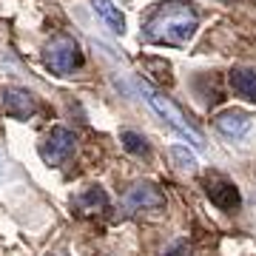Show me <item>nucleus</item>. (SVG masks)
I'll use <instances>...</instances> for the list:
<instances>
[{
  "instance_id": "nucleus-1",
  "label": "nucleus",
  "mask_w": 256,
  "mask_h": 256,
  "mask_svg": "<svg viewBox=\"0 0 256 256\" xmlns=\"http://www.w3.org/2000/svg\"><path fill=\"white\" fill-rule=\"evenodd\" d=\"M200 28V14L191 9V3L182 0H165L156 3L151 14L142 23V40L154 46L182 48L188 46Z\"/></svg>"
},
{
  "instance_id": "nucleus-2",
  "label": "nucleus",
  "mask_w": 256,
  "mask_h": 256,
  "mask_svg": "<svg viewBox=\"0 0 256 256\" xmlns=\"http://www.w3.org/2000/svg\"><path fill=\"white\" fill-rule=\"evenodd\" d=\"M140 92H142V97H146L148 106H151V108H154L156 114H160V117L168 122V126L174 128L180 137H185L194 148H205V140H202V134L194 128V122L182 114V108H180V106H174V102L168 100L162 92H156L154 86H148V82H140Z\"/></svg>"
},
{
  "instance_id": "nucleus-3",
  "label": "nucleus",
  "mask_w": 256,
  "mask_h": 256,
  "mask_svg": "<svg viewBox=\"0 0 256 256\" xmlns=\"http://www.w3.org/2000/svg\"><path fill=\"white\" fill-rule=\"evenodd\" d=\"M43 63L52 74L57 77H68L74 68H80L82 63V52L77 46V40L72 34H54L52 40L46 43V52H43Z\"/></svg>"
},
{
  "instance_id": "nucleus-4",
  "label": "nucleus",
  "mask_w": 256,
  "mask_h": 256,
  "mask_svg": "<svg viewBox=\"0 0 256 256\" xmlns=\"http://www.w3.org/2000/svg\"><path fill=\"white\" fill-rule=\"evenodd\" d=\"M74 148H77V137H74L68 128L57 126V128L48 131L46 142L40 146V156H43L48 165H63L66 160H72Z\"/></svg>"
},
{
  "instance_id": "nucleus-5",
  "label": "nucleus",
  "mask_w": 256,
  "mask_h": 256,
  "mask_svg": "<svg viewBox=\"0 0 256 256\" xmlns=\"http://www.w3.org/2000/svg\"><path fill=\"white\" fill-rule=\"evenodd\" d=\"M205 196L220 210H236L242 205L239 188L230 180H225L222 174H208V180H205Z\"/></svg>"
},
{
  "instance_id": "nucleus-6",
  "label": "nucleus",
  "mask_w": 256,
  "mask_h": 256,
  "mask_svg": "<svg viewBox=\"0 0 256 256\" xmlns=\"http://www.w3.org/2000/svg\"><path fill=\"white\" fill-rule=\"evenodd\" d=\"M214 126H216V131H220L222 137L228 140H242L250 131V126H254V120H250V114L242 108H225L216 114V120H214Z\"/></svg>"
},
{
  "instance_id": "nucleus-7",
  "label": "nucleus",
  "mask_w": 256,
  "mask_h": 256,
  "mask_svg": "<svg viewBox=\"0 0 256 256\" xmlns=\"http://www.w3.org/2000/svg\"><path fill=\"white\" fill-rule=\"evenodd\" d=\"M162 205H165L162 194L156 191L151 182H134L126 194V208L131 214H137V210H154V208H162Z\"/></svg>"
},
{
  "instance_id": "nucleus-8",
  "label": "nucleus",
  "mask_w": 256,
  "mask_h": 256,
  "mask_svg": "<svg viewBox=\"0 0 256 256\" xmlns=\"http://www.w3.org/2000/svg\"><path fill=\"white\" fill-rule=\"evenodd\" d=\"M3 111L14 120H28L37 111V100L34 94L26 92V88H6L3 92Z\"/></svg>"
},
{
  "instance_id": "nucleus-9",
  "label": "nucleus",
  "mask_w": 256,
  "mask_h": 256,
  "mask_svg": "<svg viewBox=\"0 0 256 256\" xmlns=\"http://www.w3.org/2000/svg\"><path fill=\"white\" fill-rule=\"evenodd\" d=\"M74 208L86 214V216H92V214H100V210L108 208V194L102 191L100 185H92V188H86L82 194L74 196Z\"/></svg>"
},
{
  "instance_id": "nucleus-10",
  "label": "nucleus",
  "mask_w": 256,
  "mask_h": 256,
  "mask_svg": "<svg viewBox=\"0 0 256 256\" xmlns=\"http://www.w3.org/2000/svg\"><path fill=\"white\" fill-rule=\"evenodd\" d=\"M92 9L114 34H122V32H126V18H122L120 6H114L111 0H92Z\"/></svg>"
},
{
  "instance_id": "nucleus-11",
  "label": "nucleus",
  "mask_w": 256,
  "mask_h": 256,
  "mask_svg": "<svg viewBox=\"0 0 256 256\" xmlns=\"http://www.w3.org/2000/svg\"><path fill=\"white\" fill-rule=\"evenodd\" d=\"M230 88L248 102H256V68H234L230 72Z\"/></svg>"
},
{
  "instance_id": "nucleus-12",
  "label": "nucleus",
  "mask_w": 256,
  "mask_h": 256,
  "mask_svg": "<svg viewBox=\"0 0 256 256\" xmlns=\"http://www.w3.org/2000/svg\"><path fill=\"white\" fill-rule=\"evenodd\" d=\"M168 156H171V162H174L180 171H194V168H196V154L188 151L185 146H171L168 148Z\"/></svg>"
},
{
  "instance_id": "nucleus-13",
  "label": "nucleus",
  "mask_w": 256,
  "mask_h": 256,
  "mask_svg": "<svg viewBox=\"0 0 256 256\" xmlns=\"http://www.w3.org/2000/svg\"><path fill=\"white\" fill-rule=\"evenodd\" d=\"M120 140H122V148H126L128 154H148L146 137H140L137 131H122V134H120Z\"/></svg>"
},
{
  "instance_id": "nucleus-14",
  "label": "nucleus",
  "mask_w": 256,
  "mask_h": 256,
  "mask_svg": "<svg viewBox=\"0 0 256 256\" xmlns=\"http://www.w3.org/2000/svg\"><path fill=\"white\" fill-rule=\"evenodd\" d=\"M165 256H188V245H185V242H174L171 250H168Z\"/></svg>"
}]
</instances>
